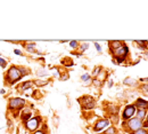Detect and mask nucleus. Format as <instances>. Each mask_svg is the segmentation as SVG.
<instances>
[{
  "instance_id": "nucleus-35",
  "label": "nucleus",
  "mask_w": 148,
  "mask_h": 134,
  "mask_svg": "<svg viewBox=\"0 0 148 134\" xmlns=\"http://www.w3.org/2000/svg\"><path fill=\"white\" fill-rule=\"evenodd\" d=\"M107 85H108V87H112V86H113V80H112V79L108 80V84H107Z\"/></svg>"
},
{
  "instance_id": "nucleus-29",
  "label": "nucleus",
  "mask_w": 148,
  "mask_h": 134,
  "mask_svg": "<svg viewBox=\"0 0 148 134\" xmlns=\"http://www.w3.org/2000/svg\"><path fill=\"white\" fill-rule=\"evenodd\" d=\"M92 84L95 85V86H97V87H100V86L103 85V83H100V81H99L98 79H93Z\"/></svg>"
},
{
  "instance_id": "nucleus-34",
  "label": "nucleus",
  "mask_w": 148,
  "mask_h": 134,
  "mask_svg": "<svg viewBox=\"0 0 148 134\" xmlns=\"http://www.w3.org/2000/svg\"><path fill=\"white\" fill-rule=\"evenodd\" d=\"M14 53H15V54H17V55H22V52L18 51V49H15V51H14Z\"/></svg>"
},
{
  "instance_id": "nucleus-32",
  "label": "nucleus",
  "mask_w": 148,
  "mask_h": 134,
  "mask_svg": "<svg viewBox=\"0 0 148 134\" xmlns=\"http://www.w3.org/2000/svg\"><path fill=\"white\" fill-rule=\"evenodd\" d=\"M141 90H143L144 93L148 94V85H143V86H141Z\"/></svg>"
},
{
  "instance_id": "nucleus-12",
  "label": "nucleus",
  "mask_w": 148,
  "mask_h": 134,
  "mask_svg": "<svg viewBox=\"0 0 148 134\" xmlns=\"http://www.w3.org/2000/svg\"><path fill=\"white\" fill-rule=\"evenodd\" d=\"M32 85H33V81H32V80H30V81H25V83H23V84L19 86V90H21V92L27 91V90H30V88L32 87Z\"/></svg>"
},
{
  "instance_id": "nucleus-38",
  "label": "nucleus",
  "mask_w": 148,
  "mask_h": 134,
  "mask_svg": "<svg viewBox=\"0 0 148 134\" xmlns=\"http://www.w3.org/2000/svg\"><path fill=\"white\" fill-rule=\"evenodd\" d=\"M25 134H30V133H25Z\"/></svg>"
},
{
  "instance_id": "nucleus-7",
  "label": "nucleus",
  "mask_w": 148,
  "mask_h": 134,
  "mask_svg": "<svg viewBox=\"0 0 148 134\" xmlns=\"http://www.w3.org/2000/svg\"><path fill=\"white\" fill-rule=\"evenodd\" d=\"M80 103H81V107H82L83 109H86V110H91V109L95 108V106H96L95 99L88 95L82 96V97L80 99Z\"/></svg>"
},
{
  "instance_id": "nucleus-10",
  "label": "nucleus",
  "mask_w": 148,
  "mask_h": 134,
  "mask_svg": "<svg viewBox=\"0 0 148 134\" xmlns=\"http://www.w3.org/2000/svg\"><path fill=\"white\" fill-rule=\"evenodd\" d=\"M134 107L139 110V109H148V101H145V100H143V99H138L137 101H136V103H134Z\"/></svg>"
},
{
  "instance_id": "nucleus-23",
  "label": "nucleus",
  "mask_w": 148,
  "mask_h": 134,
  "mask_svg": "<svg viewBox=\"0 0 148 134\" xmlns=\"http://www.w3.org/2000/svg\"><path fill=\"white\" fill-rule=\"evenodd\" d=\"M70 78V75H69V72H60V79L62 80H67Z\"/></svg>"
},
{
  "instance_id": "nucleus-27",
  "label": "nucleus",
  "mask_w": 148,
  "mask_h": 134,
  "mask_svg": "<svg viewBox=\"0 0 148 134\" xmlns=\"http://www.w3.org/2000/svg\"><path fill=\"white\" fill-rule=\"evenodd\" d=\"M100 71H101V68H100V67H96V68L93 69L92 75H93V76H96V77H97V76H98V74H99Z\"/></svg>"
},
{
  "instance_id": "nucleus-24",
  "label": "nucleus",
  "mask_w": 148,
  "mask_h": 134,
  "mask_svg": "<svg viewBox=\"0 0 148 134\" xmlns=\"http://www.w3.org/2000/svg\"><path fill=\"white\" fill-rule=\"evenodd\" d=\"M131 134H148V131L145 130V128H140V130H138L136 132H132Z\"/></svg>"
},
{
  "instance_id": "nucleus-21",
  "label": "nucleus",
  "mask_w": 148,
  "mask_h": 134,
  "mask_svg": "<svg viewBox=\"0 0 148 134\" xmlns=\"http://www.w3.org/2000/svg\"><path fill=\"white\" fill-rule=\"evenodd\" d=\"M88 48H89V44H87V42H84V44H81V45L79 46V49H80L82 53H83L84 51H87Z\"/></svg>"
},
{
  "instance_id": "nucleus-36",
  "label": "nucleus",
  "mask_w": 148,
  "mask_h": 134,
  "mask_svg": "<svg viewBox=\"0 0 148 134\" xmlns=\"http://www.w3.org/2000/svg\"><path fill=\"white\" fill-rule=\"evenodd\" d=\"M5 92H6L5 90H0V94H5Z\"/></svg>"
},
{
  "instance_id": "nucleus-15",
  "label": "nucleus",
  "mask_w": 148,
  "mask_h": 134,
  "mask_svg": "<svg viewBox=\"0 0 148 134\" xmlns=\"http://www.w3.org/2000/svg\"><path fill=\"white\" fill-rule=\"evenodd\" d=\"M123 83H124V85H129V86H137L138 85V81L136 79H132V78H125Z\"/></svg>"
},
{
  "instance_id": "nucleus-1",
  "label": "nucleus",
  "mask_w": 148,
  "mask_h": 134,
  "mask_svg": "<svg viewBox=\"0 0 148 134\" xmlns=\"http://www.w3.org/2000/svg\"><path fill=\"white\" fill-rule=\"evenodd\" d=\"M22 78H23V76L21 74V70H19L18 67L12 65L5 75V81H6L7 85H14L15 83L21 80Z\"/></svg>"
},
{
  "instance_id": "nucleus-18",
  "label": "nucleus",
  "mask_w": 148,
  "mask_h": 134,
  "mask_svg": "<svg viewBox=\"0 0 148 134\" xmlns=\"http://www.w3.org/2000/svg\"><path fill=\"white\" fill-rule=\"evenodd\" d=\"M103 134H116V128L114 127V126H108L104 132Z\"/></svg>"
},
{
  "instance_id": "nucleus-2",
  "label": "nucleus",
  "mask_w": 148,
  "mask_h": 134,
  "mask_svg": "<svg viewBox=\"0 0 148 134\" xmlns=\"http://www.w3.org/2000/svg\"><path fill=\"white\" fill-rule=\"evenodd\" d=\"M112 54H113V61H114L116 64H121L122 62L125 61V58H128L129 48H128L127 45H123V46H121L120 48L113 51Z\"/></svg>"
},
{
  "instance_id": "nucleus-11",
  "label": "nucleus",
  "mask_w": 148,
  "mask_h": 134,
  "mask_svg": "<svg viewBox=\"0 0 148 134\" xmlns=\"http://www.w3.org/2000/svg\"><path fill=\"white\" fill-rule=\"evenodd\" d=\"M31 118H32V112H31V110H29V109H24L23 112H22V115H21L22 122L25 124V123L29 122Z\"/></svg>"
},
{
  "instance_id": "nucleus-14",
  "label": "nucleus",
  "mask_w": 148,
  "mask_h": 134,
  "mask_svg": "<svg viewBox=\"0 0 148 134\" xmlns=\"http://www.w3.org/2000/svg\"><path fill=\"white\" fill-rule=\"evenodd\" d=\"M25 49L30 53H36L37 52V45L34 42H30V44H26L25 45Z\"/></svg>"
},
{
  "instance_id": "nucleus-20",
  "label": "nucleus",
  "mask_w": 148,
  "mask_h": 134,
  "mask_svg": "<svg viewBox=\"0 0 148 134\" xmlns=\"http://www.w3.org/2000/svg\"><path fill=\"white\" fill-rule=\"evenodd\" d=\"M18 68H19V70H21V74H22L23 77L30 74V70H29L27 68H25V67H18Z\"/></svg>"
},
{
  "instance_id": "nucleus-26",
  "label": "nucleus",
  "mask_w": 148,
  "mask_h": 134,
  "mask_svg": "<svg viewBox=\"0 0 148 134\" xmlns=\"http://www.w3.org/2000/svg\"><path fill=\"white\" fill-rule=\"evenodd\" d=\"M70 46H71L72 48H77L80 45H79V41H76V40H72V41L70 42Z\"/></svg>"
},
{
  "instance_id": "nucleus-16",
  "label": "nucleus",
  "mask_w": 148,
  "mask_h": 134,
  "mask_svg": "<svg viewBox=\"0 0 148 134\" xmlns=\"http://www.w3.org/2000/svg\"><path fill=\"white\" fill-rule=\"evenodd\" d=\"M106 78H107V71H100L96 79H98L100 83H103V81L106 80Z\"/></svg>"
},
{
  "instance_id": "nucleus-6",
  "label": "nucleus",
  "mask_w": 148,
  "mask_h": 134,
  "mask_svg": "<svg viewBox=\"0 0 148 134\" xmlns=\"http://www.w3.org/2000/svg\"><path fill=\"white\" fill-rule=\"evenodd\" d=\"M143 124H144V122L140 120V119L137 118V117L127 120V127H128V130H129L131 133H132V132H136V131H138V130H140V128H143Z\"/></svg>"
},
{
  "instance_id": "nucleus-13",
  "label": "nucleus",
  "mask_w": 148,
  "mask_h": 134,
  "mask_svg": "<svg viewBox=\"0 0 148 134\" xmlns=\"http://www.w3.org/2000/svg\"><path fill=\"white\" fill-rule=\"evenodd\" d=\"M146 116H147V110L146 109H139V110H137V118H139L140 120L144 122V119H146Z\"/></svg>"
},
{
  "instance_id": "nucleus-22",
  "label": "nucleus",
  "mask_w": 148,
  "mask_h": 134,
  "mask_svg": "<svg viewBox=\"0 0 148 134\" xmlns=\"http://www.w3.org/2000/svg\"><path fill=\"white\" fill-rule=\"evenodd\" d=\"M91 79V76L89 75V74H83L82 76H81V80L82 81H89Z\"/></svg>"
},
{
  "instance_id": "nucleus-30",
  "label": "nucleus",
  "mask_w": 148,
  "mask_h": 134,
  "mask_svg": "<svg viewBox=\"0 0 148 134\" xmlns=\"http://www.w3.org/2000/svg\"><path fill=\"white\" fill-rule=\"evenodd\" d=\"M143 128H145V130L148 128V114H147V116H146V122L143 124Z\"/></svg>"
},
{
  "instance_id": "nucleus-9",
  "label": "nucleus",
  "mask_w": 148,
  "mask_h": 134,
  "mask_svg": "<svg viewBox=\"0 0 148 134\" xmlns=\"http://www.w3.org/2000/svg\"><path fill=\"white\" fill-rule=\"evenodd\" d=\"M123 45H124V42L120 41V40H111V41H108V47H110V49H111L112 52L117 49V48H120Z\"/></svg>"
},
{
  "instance_id": "nucleus-17",
  "label": "nucleus",
  "mask_w": 148,
  "mask_h": 134,
  "mask_svg": "<svg viewBox=\"0 0 148 134\" xmlns=\"http://www.w3.org/2000/svg\"><path fill=\"white\" fill-rule=\"evenodd\" d=\"M33 84H34L36 86H38V87H42V86L48 85V84H49V80H41V79H39V80L33 81Z\"/></svg>"
},
{
  "instance_id": "nucleus-3",
  "label": "nucleus",
  "mask_w": 148,
  "mask_h": 134,
  "mask_svg": "<svg viewBox=\"0 0 148 134\" xmlns=\"http://www.w3.org/2000/svg\"><path fill=\"white\" fill-rule=\"evenodd\" d=\"M25 104H26V101L24 99H22V97H13L8 102V109L12 112L19 111V110H22L24 108Z\"/></svg>"
},
{
  "instance_id": "nucleus-25",
  "label": "nucleus",
  "mask_w": 148,
  "mask_h": 134,
  "mask_svg": "<svg viewBox=\"0 0 148 134\" xmlns=\"http://www.w3.org/2000/svg\"><path fill=\"white\" fill-rule=\"evenodd\" d=\"M0 67L1 68H7V61L5 58H2L0 56Z\"/></svg>"
},
{
  "instance_id": "nucleus-8",
  "label": "nucleus",
  "mask_w": 148,
  "mask_h": 134,
  "mask_svg": "<svg viewBox=\"0 0 148 134\" xmlns=\"http://www.w3.org/2000/svg\"><path fill=\"white\" fill-rule=\"evenodd\" d=\"M136 107H134V104H128L125 108H124V111H123V114H122V118H123V120H129L131 119L133 115L136 114Z\"/></svg>"
},
{
  "instance_id": "nucleus-19",
  "label": "nucleus",
  "mask_w": 148,
  "mask_h": 134,
  "mask_svg": "<svg viewBox=\"0 0 148 134\" xmlns=\"http://www.w3.org/2000/svg\"><path fill=\"white\" fill-rule=\"evenodd\" d=\"M136 44H137V45H139L141 48H147L148 41H146V40H137V41H136Z\"/></svg>"
},
{
  "instance_id": "nucleus-37",
  "label": "nucleus",
  "mask_w": 148,
  "mask_h": 134,
  "mask_svg": "<svg viewBox=\"0 0 148 134\" xmlns=\"http://www.w3.org/2000/svg\"><path fill=\"white\" fill-rule=\"evenodd\" d=\"M146 56H147V60H148V53H146Z\"/></svg>"
},
{
  "instance_id": "nucleus-33",
  "label": "nucleus",
  "mask_w": 148,
  "mask_h": 134,
  "mask_svg": "<svg viewBox=\"0 0 148 134\" xmlns=\"http://www.w3.org/2000/svg\"><path fill=\"white\" fill-rule=\"evenodd\" d=\"M32 134H46V133H45L43 131H41V130H37L36 132H33Z\"/></svg>"
},
{
  "instance_id": "nucleus-4",
  "label": "nucleus",
  "mask_w": 148,
  "mask_h": 134,
  "mask_svg": "<svg viewBox=\"0 0 148 134\" xmlns=\"http://www.w3.org/2000/svg\"><path fill=\"white\" fill-rule=\"evenodd\" d=\"M40 123H41V117L40 116H34L32 117L29 122H26L24 125H25V128L29 131V132H36L37 130H39L40 127Z\"/></svg>"
},
{
  "instance_id": "nucleus-5",
  "label": "nucleus",
  "mask_w": 148,
  "mask_h": 134,
  "mask_svg": "<svg viewBox=\"0 0 148 134\" xmlns=\"http://www.w3.org/2000/svg\"><path fill=\"white\" fill-rule=\"evenodd\" d=\"M111 124V120L108 118H101V119H98L96 122V124L93 125L92 131L95 133H99V132H104Z\"/></svg>"
},
{
  "instance_id": "nucleus-31",
  "label": "nucleus",
  "mask_w": 148,
  "mask_h": 134,
  "mask_svg": "<svg viewBox=\"0 0 148 134\" xmlns=\"http://www.w3.org/2000/svg\"><path fill=\"white\" fill-rule=\"evenodd\" d=\"M95 45V47H96V49H97V52H101V46L98 44V42H95L93 44Z\"/></svg>"
},
{
  "instance_id": "nucleus-28",
  "label": "nucleus",
  "mask_w": 148,
  "mask_h": 134,
  "mask_svg": "<svg viewBox=\"0 0 148 134\" xmlns=\"http://www.w3.org/2000/svg\"><path fill=\"white\" fill-rule=\"evenodd\" d=\"M37 75L39 77H42V76H47L48 74H47V71H45V70H39V71H37Z\"/></svg>"
}]
</instances>
